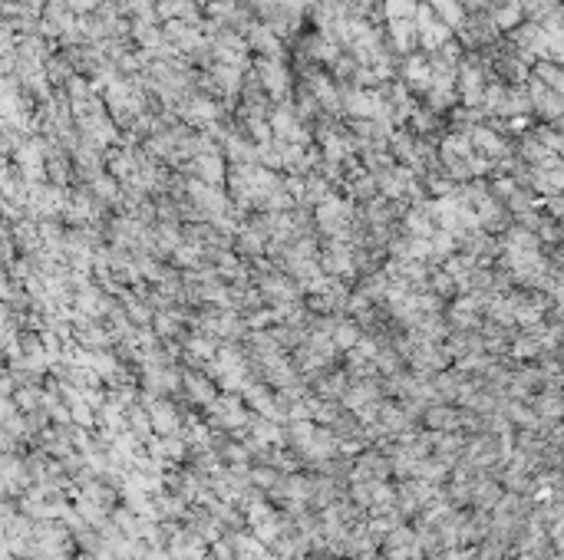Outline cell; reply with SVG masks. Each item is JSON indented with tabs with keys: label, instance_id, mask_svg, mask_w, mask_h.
I'll use <instances>...</instances> for the list:
<instances>
[{
	"label": "cell",
	"instance_id": "7a4b0ae2",
	"mask_svg": "<svg viewBox=\"0 0 564 560\" xmlns=\"http://www.w3.org/2000/svg\"><path fill=\"white\" fill-rule=\"evenodd\" d=\"M182 389L188 392V399H192L195 406H208V402L218 396V386L205 373H182Z\"/></svg>",
	"mask_w": 564,
	"mask_h": 560
},
{
	"label": "cell",
	"instance_id": "277c9868",
	"mask_svg": "<svg viewBox=\"0 0 564 560\" xmlns=\"http://www.w3.org/2000/svg\"><path fill=\"white\" fill-rule=\"evenodd\" d=\"M327 215L334 218V215H336V205H330V208H324V211H320V218H327ZM324 231H330V234H340V225H336V221H330Z\"/></svg>",
	"mask_w": 564,
	"mask_h": 560
},
{
	"label": "cell",
	"instance_id": "3957f363",
	"mask_svg": "<svg viewBox=\"0 0 564 560\" xmlns=\"http://www.w3.org/2000/svg\"><path fill=\"white\" fill-rule=\"evenodd\" d=\"M172 260L175 267H198L202 264V248H175Z\"/></svg>",
	"mask_w": 564,
	"mask_h": 560
},
{
	"label": "cell",
	"instance_id": "6da1fadb",
	"mask_svg": "<svg viewBox=\"0 0 564 560\" xmlns=\"http://www.w3.org/2000/svg\"><path fill=\"white\" fill-rule=\"evenodd\" d=\"M149 422H152L155 435H175V429H178V409H175L169 399H155V402H149Z\"/></svg>",
	"mask_w": 564,
	"mask_h": 560
}]
</instances>
